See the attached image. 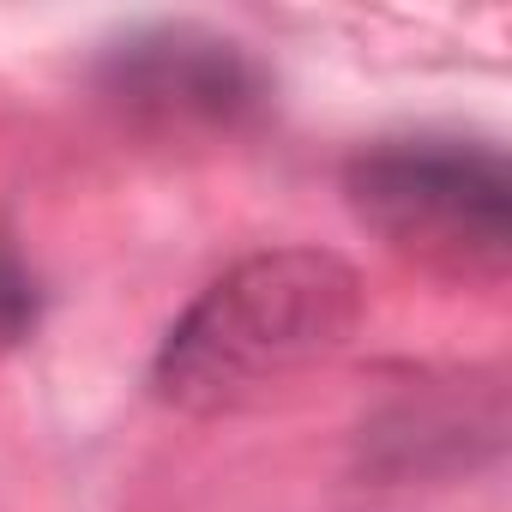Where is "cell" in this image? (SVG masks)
<instances>
[{
	"mask_svg": "<svg viewBox=\"0 0 512 512\" xmlns=\"http://www.w3.org/2000/svg\"><path fill=\"white\" fill-rule=\"evenodd\" d=\"M344 193L386 247L434 272L494 278L512 260V163L488 139H380L350 157Z\"/></svg>",
	"mask_w": 512,
	"mask_h": 512,
	"instance_id": "cell-2",
	"label": "cell"
},
{
	"mask_svg": "<svg viewBox=\"0 0 512 512\" xmlns=\"http://www.w3.org/2000/svg\"><path fill=\"white\" fill-rule=\"evenodd\" d=\"M91 79L145 127H241L272 97L266 67L247 55L241 37L193 19H157L115 37Z\"/></svg>",
	"mask_w": 512,
	"mask_h": 512,
	"instance_id": "cell-3",
	"label": "cell"
},
{
	"mask_svg": "<svg viewBox=\"0 0 512 512\" xmlns=\"http://www.w3.org/2000/svg\"><path fill=\"white\" fill-rule=\"evenodd\" d=\"M500 446V392H410L362 428V464L374 476H446L470 470Z\"/></svg>",
	"mask_w": 512,
	"mask_h": 512,
	"instance_id": "cell-4",
	"label": "cell"
},
{
	"mask_svg": "<svg viewBox=\"0 0 512 512\" xmlns=\"http://www.w3.org/2000/svg\"><path fill=\"white\" fill-rule=\"evenodd\" d=\"M362 320V278L326 247L247 253L217 284H205L187 314L163 332L151 356V392L175 410H223L284 374L344 350Z\"/></svg>",
	"mask_w": 512,
	"mask_h": 512,
	"instance_id": "cell-1",
	"label": "cell"
}]
</instances>
